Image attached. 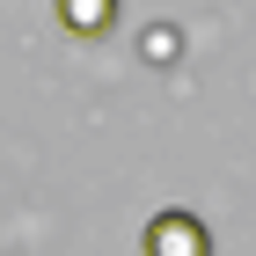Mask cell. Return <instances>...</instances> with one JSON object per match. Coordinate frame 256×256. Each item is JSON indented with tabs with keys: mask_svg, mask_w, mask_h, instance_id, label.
Instances as JSON below:
<instances>
[{
	"mask_svg": "<svg viewBox=\"0 0 256 256\" xmlns=\"http://www.w3.org/2000/svg\"><path fill=\"white\" fill-rule=\"evenodd\" d=\"M146 256H212V234L198 212H154L146 220Z\"/></svg>",
	"mask_w": 256,
	"mask_h": 256,
	"instance_id": "1",
	"label": "cell"
},
{
	"mask_svg": "<svg viewBox=\"0 0 256 256\" xmlns=\"http://www.w3.org/2000/svg\"><path fill=\"white\" fill-rule=\"evenodd\" d=\"M59 22L74 37H102V30L118 22V0H59Z\"/></svg>",
	"mask_w": 256,
	"mask_h": 256,
	"instance_id": "2",
	"label": "cell"
}]
</instances>
